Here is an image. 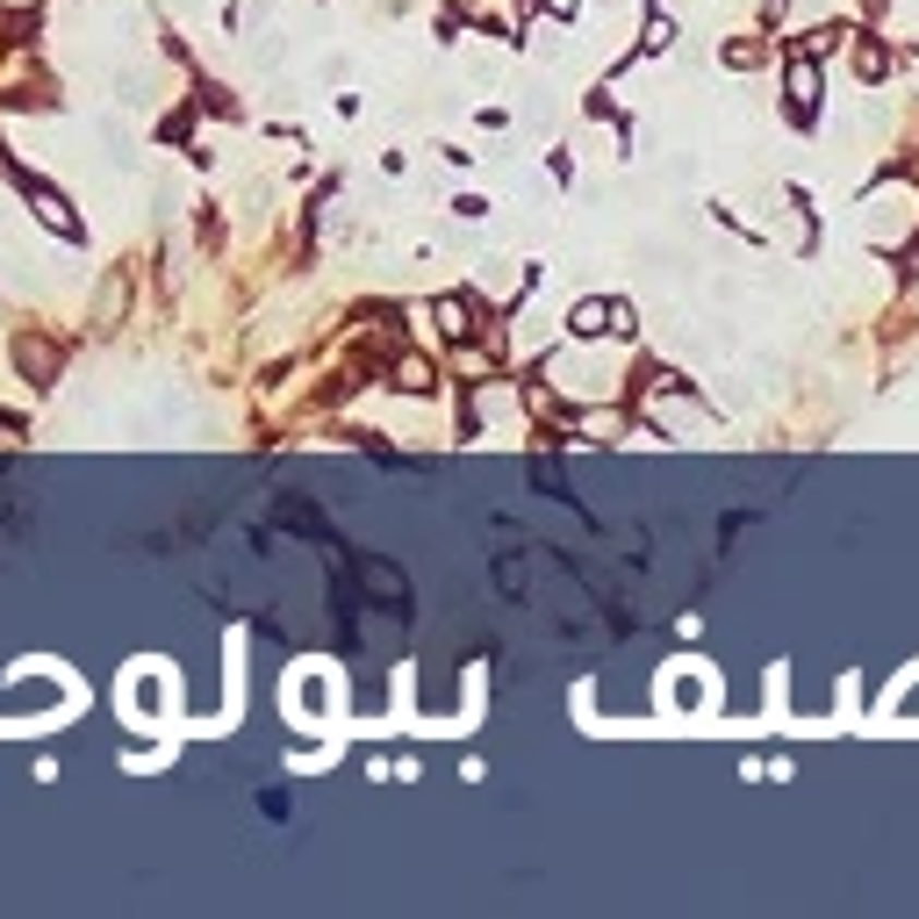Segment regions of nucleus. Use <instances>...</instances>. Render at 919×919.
I'll return each instance as SVG.
<instances>
[{
    "mask_svg": "<svg viewBox=\"0 0 919 919\" xmlns=\"http://www.w3.org/2000/svg\"><path fill=\"white\" fill-rule=\"evenodd\" d=\"M869 8H884V0H869Z\"/></svg>",
    "mask_w": 919,
    "mask_h": 919,
    "instance_id": "5",
    "label": "nucleus"
},
{
    "mask_svg": "<svg viewBox=\"0 0 919 919\" xmlns=\"http://www.w3.org/2000/svg\"><path fill=\"white\" fill-rule=\"evenodd\" d=\"M790 101H798L805 116L819 108V65H812V58H798V65H790Z\"/></svg>",
    "mask_w": 919,
    "mask_h": 919,
    "instance_id": "1",
    "label": "nucleus"
},
{
    "mask_svg": "<svg viewBox=\"0 0 919 919\" xmlns=\"http://www.w3.org/2000/svg\"><path fill=\"white\" fill-rule=\"evenodd\" d=\"M438 324H446L452 338H468V330H474V310H468V302H452V295H446V302H438Z\"/></svg>",
    "mask_w": 919,
    "mask_h": 919,
    "instance_id": "2",
    "label": "nucleus"
},
{
    "mask_svg": "<svg viewBox=\"0 0 919 919\" xmlns=\"http://www.w3.org/2000/svg\"><path fill=\"white\" fill-rule=\"evenodd\" d=\"M891 72V58L876 51V44H862V51H855V80H884Z\"/></svg>",
    "mask_w": 919,
    "mask_h": 919,
    "instance_id": "3",
    "label": "nucleus"
},
{
    "mask_svg": "<svg viewBox=\"0 0 919 919\" xmlns=\"http://www.w3.org/2000/svg\"><path fill=\"white\" fill-rule=\"evenodd\" d=\"M575 8H582V0H546V15H560V22H568Z\"/></svg>",
    "mask_w": 919,
    "mask_h": 919,
    "instance_id": "4",
    "label": "nucleus"
}]
</instances>
